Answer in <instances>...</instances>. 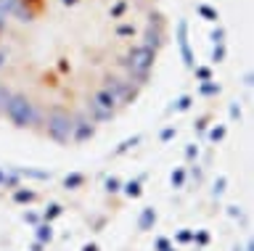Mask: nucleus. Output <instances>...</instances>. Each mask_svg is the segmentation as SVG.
Here are the masks:
<instances>
[{"mask_svg":"<svg viewBox=\"0 0 254 251\" xmlns=\"http://www.w3.org/2000/svg\"><path fill=\"white\" fill-rule=\"evenodd\" d=\"M162 37L151 0H0V116L79 143L135 100Z\"/></svg>","mask_w":254,"mask_h":251,"instance_id":"1","label":"nucleus"}]
</instances>
